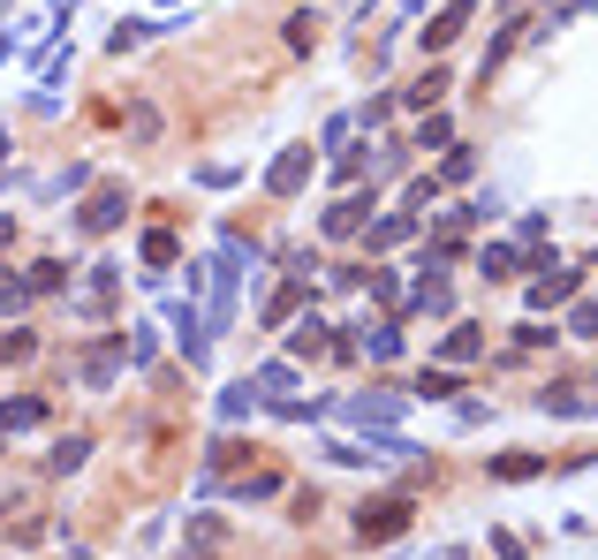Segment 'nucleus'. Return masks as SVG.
<instances>
[{
	"label": "nucleus",
	"mask_w": 598,
	"mask_h": 560,
	"mask_svg": "<svg viewBox=\"0 0 598 560\" xmlns=\"http://www.w3.org/2000/svg\"><path fill=\"white\" fill-rule=\"evenodd\" d=\"M39 425H45V401H39V394L0 401V439H8V431H39Z\"/></svg>",
	"instance_id": "8"
},
{
	"label": "nucleus",
	"mask_w": 598,
	"mask_h": 560,
	"mask_svg": "<svg viewBox=\"0 0 598 560\" xmlns=\"http://www.w3.org/2000/svg\"><path fill=\"white\" fill-rule=\"evenodd\" d=\"M568 334H598V303H576L568 310Z\"/></svg>",
	"instance_id": "30"
},
{
	"label": "nucleus",
	"mask_w": 598,
	"mask_h": 560,
	"mask_svg": "<svg viewBox=\"0 0 598 560\" xmlns=\"http://www.w3.org/2000/svg\"><path fill=\"white\" fill-rule=\"evenodd\" d=\"M84 455H91V439H84V431H69V439H61V447L45 455V470H53V477H69V470H84Z\"/></svg>",
	"instance_id": "14"
},
{
	"label": "nucleus",
	"mask_w": 598,
	"mask_h": 560,
	"mask_svg": "<svg viewBox=\"0 0 598 560\" xmlns=\"http://www.w3.org/2000/svg\"><path fill=\"white\" fill-rule=\"evenodd\" d=\"M235 492H243V500H273V492H281V477H273V470H257V477H243Z\"/></svg>",
	"instance_id": "27"
},
{
	"label": "nucleus",
	"mask_w": 598,
	"mask_h": 560,
	"mask_svg": "<svg viewBox=\"0 0 598 560\" xmlns=\"http://www.w3.org/2000/svg\"><path fill=\"white\" fill-rule=\"evenodd\" d=\"M477 273H485V281H508V273H515V251H508V243H485V251H477Z\"/></svg>",
	"instance_id": "20"
},
{
	"label": "nucleus",
	"mask_w": 598,
	"mask_h": 560,
	"mask_svg": "<svg viewBox=\"0 0 598 560\" xmlns=\"http://www.w3.org/2000/svg\"><path fill=\"white\" fill-rule=\"evenodd\" d=\"M417 235V213H386L379 227H364V251H394V243H409Z\"/></svg>",
	"instance_id": "11"
},
{
	"label": "nucleus",
	"mask_w": 598,
	"mask_h": 560,
	"mask_svg": "<svg viewBox=\"0 0 598 560\" xmlns=\"http://www.w3.org/2000/svg\"><path fill=\"white\" fill-rule=\"evenodd\" d=\"M439 91H447V77H439V69H432V77H417V84L402 91V99H409V106H432V99H439Z\"/></svg>",
	"instance_id": "26"
},
{
	"label": "nucleus",
	"mask_w": 598,
	"mask_h": 560,
	"mask_svg": "<svg viewBox=\"0 0 598 560\" xmlns=\"http://www.w3.org/2000/svg\"><path fill=\"white\" fill-rule=\"evenodd\" d=\"M402 409H409L402 394H348V401H342V417H348V425H364V431L402 425Z\"/></svg>",
	"instance_id": "2"
},
{
	"label": "nucleus",
	"mask_w": 598,
	"mask_h": 560,
	"mask_svg": "<svg viewBox=\"0 0 598 560\" xmlns=\"http://www.w3.org/2000/svg\"><path fill=\"white\" fill-rule=\"evenodd\" d=\"M402 530H409V500H364L356 508V538H372V546L379 538H402Z\"/></svg>",
	"instance_id": "3"
},
{
	"label": "nucleus",
	"mask_w": 598,
	"mask_h": 560,
	"mask_svg": "<svg viewBox=\"0 0 598 560\" xmlns=\"http://www.w3.org/2000/svg\"><path fill=\"white\" fill-rule=\"evenodd\" d=\"M417 394H425V401H447V394H455V371H447V364H439V371H417Z\"/></svg>",
	"instance_id": "23"
},
{
	"label": "nucleus",
	"mask_w": 598,
	"mask_h": 560,
	"mask_svg": "<svg viewBox=\"0 0 598 560\" xmlns=\"http://www.w3.org/2000/svg\"><path fill=\"white\" fill-rule=\"evenodd\" d=\"M23 303H31V281H0V318L23 310Z\"/></svg>",
	"instance_id": "28"
},
{
	"label": "nucleus",
	"mask_w": 598,
	"mask_h": 560,
	"mask_svg": "<svg viewBox=\"0 0 598 560\" xmlns=\"http://www.w3.org/2000/svg\"><path fill=\"white\" fill-rule=\"evenodd\" d=\"M0 152H8V136H0Z\"/></svg>",
	"instance_id": "32"
},
{
	"label": "nucleus",
	"mask_w": 598,
	"mask_h": 560,
	"mask_svg": "<svg viewBox=\"0 0 598 560\" xmlns=\"http://www.w3.org/2000/svg\"><path fill=\"white\" fill-rule=\"evenodd\" d=\"M311 273H318V265L303 258V273H296V281H288V288H281L273 303H265V326H288V318H296V303L311 296Z\"/></svg>",
	"instance_id": "9"
},
{
	"label": "nucleus",
	"mask_w": 598,
	"mask_h": 560,
	"mask_svg": "<svg viewBox=\"0 0 598 560\" xmlns=\"http://www.w3.org/2000/svg\"><path fill=\"white\" fill-rule=\"evenodd\" d=\"M122 220H129V182H107L84 213H77V227H84V235H107V227H122Z\"/></svg>",
	"instance_id": "4"
},
{
	"label": "nucleus",
	"mask_w": 598,
	"mask_h": 560,
	"mask_svg": "<svg viewBox=\"0 0 598 560\" xmlns=\"http://www.w3.org/2000/svg\"><path fill=\"white\" fill-rule=\"evenodd\" d=\"M584 288V273H568V265H546L538 281H530V310H554V303H568Z\"/></svg>",
	"instance_id": "5"
},
{
	"label": "nucleus",
	"mask_w": 598,
	"mask_h": 560,
	"mask_svg": "<svg viewBox=\"0 0 598 560\" xmlns=\"http://www.w3.org/2000/svg\"><path fill=\"white\" fill-rule=\"evenodd\" d=\"M257 394H273V401H281V394L296 387V364H257V379H251Z\"/></svg>",
	"instance_id": "19"
},
{
	"label": "nucleus",
	"mask_w": 598,
	"mask_h": 560,
	"mask_svg": "<svg viewBox=\"0 0 598 560\" xmlns=\"http://www.w3.org/2000/svg\"><path fill=\"white\" fill-rule=\"evenodd\" d=\"M31 348H39V342H31V334H0V364H23Z\"/></svg>",
	"instance_id": "29"
},
{
	"label": "nucleus",
	"mask_w": 598,
	"mask_h": 560,
	"mask_svg": "<svg viewBox=\"0 0 598 560\" xmlns=\"http://www.w3.org/2000/svg\"><path fill=\"white\" fill-rule=\"evenodd\" d=\"M288 348H296V356H318V348H326V318H296V326H288Z\"/></svg>",
	"instance_id": "17"
},
{
	"label": "nucleus",
	"mask_w": 598,
	"mask_h": 560,
	"mask_svg": "<svg viewBox=\"0 0 598 560\" xmlns=\"http://www.w3.org/2000/svg\"><path fill=\"white\" fill-rule=\"evenodd\" d=\"M136 258H144V265H174V258H182V243H174L168 227H152V235L136 243Z\"/></svg>",
	"instance_id": "16"
},
{
	"label": "nucleus",
	"mask_w": 598,
	"mask_h": 560,
	"mask_svg": "<svg viewBox=\"0 0 598 560\" xmlns=\"http://www.w3.org/2000/svg\"><path fill=\"white\" fill-rule=\"evenodd\" d=\"M251 409H257V387H251V379H243V387H227V394H220V417H227V425H235V417H251Z\"/></svg>",
	"instance_id": "22"
},
{
	"label": "nucleus",
	"mask_w": 598,
	"mask_h": 560,
	"mask_svg": "<svg viewBox=\"0 0 598 560\" xmlns=\"http://www.w3.org/2000/svg\"><path fill=\"white\" fill-rule=\"evenodd\" d=\"M69 273H61V258H45V265H31V296H53Z\"/></svg>",
	"instance_id": "25"
},
{
	"label": "nucleus",
	"mask_w": 598,
	"mask_h": 560,
	"mask_svg": "<svg viewBox=\"0 0 598 560\" xmlns=\"http://www.w3.org/2000/svg\"><path fill=\"white\" fill-rule=\"evenodd\" d=\"M417 310H432V318H447V310H455V296H447V281H417Z\"/></svg>",
	"instance_id": "21"
},
{
	"label": "nucleus",
	"mask_w": 598,
	"mask_h": 560,
	"mask_svg": "<svg viewBox=\"0 0 598 560\" xmlns=\"http://www.w3.org/2000/svg\"><path fill=\"white\" fill-rule=\"evenodd\" d=\"M356 348H364V356H402V334H394V318H379V326H356Z\"/></svg>",
	"instance_id": "13"
},
{
	"label": "nucleus",
	"mask_w": 598,
	"mask_h": 560,
	"mask_svg": "<svg viewBox=\"0 0 598 560\" xmlns=\"http://www.w3.org/2000/svg\"><path fill=\"white\" fill-rule=\"evenodd\" d=\"M463 23H470V8H463V0H455V8H447V16H432V31H425V45H432V53H439V45H455V39H463Z\"/></svg>",
	"instance_id": "15"
},
{
	"label": "nucleus",
	"mask_w": 598,
	"mask_h": 560,
	"mask_svg": "<svg viewBox=\"0 0 598 560\" xmlns=\"http://www.w3.org/2000/svg\"><path fill=\"white\" fill-rule=\"evenodd\" d=\"M303 182H311V144L281 152V160H273V174H265V190H273V197H296Z\"/></svg>",
	"instance_id": "6"
},
{
	"label": "nucleus",
	"mask_w": 598,
	"mask_h": 560,
	"mask_svg": "<svg viewBox=\"0 0 598 560\" xmlns=\"http://www.w3.org/2000/svg\"><path fill=\"white\" fill-rule=\"evenodd\" d=\"M243 265H257V251L243 235H220V258H213V310H205V334H227L235 326V288H243Z\"/></svg>",
	"instance_id": "1"
},
{
	"label": "nucleus",
	"mask_w": 598,
	"mask_h": 560,
	"mask_svg": "<svg viewBox=\"0 0 598 560\" xmlns=\"http://www.w3.org/2000/svg\"><path fill=\"white\" fill-rule=\"evenodd\" d=\"M477 356H485V334H477V326H455V334L439 342V364H477Z\"/></svg>",
	"instance_id": "12"
},
{
	"label": "nucleus",
	"mask_w": 598,
	"mask_h": 560,
	"mask_svg": "<svg viewBox=\"0 0 598 560\" xmlns=\"http://www.w3.org/2000/svg\"><path fill=\"white\" fill-rule=\"evenodd\" d=\"M152 348H160V326H129V364H152Z\"/></svg>",
	"instance_id": "24"
},
{
	"label": "nucleus",
	"mask_w": 598,
	"mask_h": 560,
	"mask_svg": "<svg viewBox=\"0 0 598 560\" xmlns=\"http://www.w3.org/2000/svg\"><path fill=\"white\" fill-rule=\"evenodd\" d=\"M8 235H16V220H8V213H0V251H8Z\"/></svg>",
	"instance_id": "31"
},
{
	"label": "nucleus",
	"mask_w": 598,
	"mask_h": 560,
	"mask_svg": "<svg viewBox=\"0 0 598 560\" xmlns=\"http://www.w3.org/2000/svg\"><path fill=\"white\" fill-rule=\"evenodd\" d=\"M122 364H129V334H114L107 348H91V356H84V387H107Z\"/></svg>",
	"instance_id": "7"
},
{
	"label": "nucleus",
	"mask_w": 598,
	"mask_h": 560,
	"mask_svg": "<svg viewBox=\"0 0 598 560\" xmlns=\"http://www.w3.org/2000/svg\"><path fill=\"white\" fill-rule=\"evenodd\" d=\"M538 470H546L538 455H493V477L500 485H523V477H538Z\"/></svg>",
	"instance_id": "18"
},
{
	"label": "nucleus",
	"mask_w": 598,
	"mask_h": 560,
	"mask_svg": "<svg viewBox=\"0 0 598 560\" xmlns=\"http://www.w3.org/2000/svg\"><path fill=\"white\" fill-rule=\"evenodd\" d=\"M364 227H372V197H342V205L326 213V235H334V243H342V235H364Z\"/></svg>",
	"instance_id": "10"
}]
</instances>
